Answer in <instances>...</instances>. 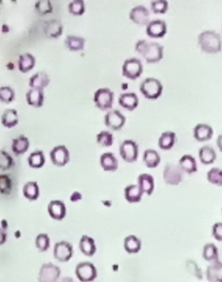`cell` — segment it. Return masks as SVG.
I'll list each match as a JSON object with an SVG mask.
<instances>
[{
    "label": "cell",
    "mask_w": 222,
    "mask_h": 282,
    "mask_svg": "<svg viewBox=\"0 0 222 282\" xmlns=\"http://www.w3.org/2000/svg\"><path fill=\"white\" fill-rule=\"evenodd\" d=\"M79 248L82 253L86 256L91 257L97 251L95 240L91 236L83 235L80 238Z\"/></svg>",
    "instance_id": "cb8c5ba5"
},
{
    "label": "cell",
    "mask_w": 222,
    "mask_h": 282,
    "mask_svg": "<svg viewBox=\"0 0 222 282\" xmlns=\"http://www.w3.org/2000/svg\"><path fill=\"white\" fill-rule=\"evenodd\" d=\"M64 27L58 20L54 19L46 21L44 27L45 35L48 38L57 39L62 35Z\"/></svg>",
    "instance_id": "e0dca14e"
},
{
    "label": "cell",
    "mask_w": 222,
    "mask_h": 282,
    "mask_svg": "<svg viewBox=\"0 0 222 282\" xmlns=\"http://www.w3.org/2000/svg\"><path fill=\"white\" fill-rule=\"evenodd\" d=\"M143 161L148 168H155L160 164V156L156 150L147 149L143 153Z\"/></svg>",
    "instance_id": "4dcf8cb0"
},
{
    "label": "cell",
    "mask_w": 222,
    "mask_h": 282,
    "mask_svg": "<svg viewBox=\"0 0 222 282\" xmlns=\"http://www.w3.org/2000/svg\"><path fill=\"white\" fill-rule=\"evenodd\" d=\"M118 102L122 108L129 111H133L138 106L139 99L134 93H126L119 96Z\"/></svg>",
    "instance_id": "ac0fdd59"
},
{
    "label": "cell",
    "mask_w": 222,
    "mask_h": 282,
    "mask_svg": "<svg viewBox=\"0 0 222 282\" xmlns=\"http://www.w3.org/2000/svg\"><path fill=\"white\" fill-rule=\"evenodd\" d=\"M183 172L179 165L169 163L165 167L163 177L166 184L176 186L179 185L183 179Z\"/></svg>",
    "instance_id": "52a82bcc"
},
{
    "label": "cell",
    "mask_w": 222,
    "mask_h": 282,
    "mask_svg": "<svg viewBox=\"0 0 222 282\" xmlns=\"http://www.w3.org/2000/svg\"><path fill=\"white\" fill-rule=\"evenodd\" d=\"M150 13L146 7L143 5H138L133 7L130 12L129 18L133 23L139 25H148L150 23L149 18Z\"/></svg>",
    "instance_id": "4fadbf2b"
},
{
    "label": "cell",
    "mask_w": 222,
    "mask_h": 282,
    "mask_svg": "<svg viewBox=\"0 0 222 282\" xmlns=\"http://www.w3.org/2000/svg\"><path fill=\"white\" fill-rule=\"evenodd\" d=\"M68 11L74 16H81L85 13V3L82 0H75L70 2L68 6Z\"/></svg>",
    "instance_id": "60d3db41"
},
{
    "label": "cell",
    "mask_w": 222,
    "mask_h": 282,
    "mask_svg": "<svg viewBox=\"0 0 222 282\" xmlns=\"http://www.w3.org/2000/svg\"><path fill=\"white\" fill-rule=\"evenodd\" d=\"M199 157L203 164L210 165L216 161L217 155L215 150L211 146L204 145L200 149Z\"/></svg>",
    "instance_id": "f546056e"
},
{
    "label": "cell",
    "mask_w": 222,
    "mask_h": 282,
    "mask_svg": "<svg viewBox=\"0 0 222 282\" xmlns=\"http://www.w3.org/2000/svg\"><path fill=\"white\" fill-rule=\"evenodd\" d=\"M206 278L209 282H222V262L210 264L206 269Z\"/></svg>",
    "instance_id": "603a6c76"
},
{
    "label": "cell",
    "mask_w": 222,
    "mask_h": 282,
    "mask_svg": "<svg viewBox=\"0 0 222 282\" xmlns=\"http://www.w3.org/2000/svg\"><path fill=\"white\" fill-rule=\"evenodd\" d=\"M213 128L207 124L200 123L194 127V137L196 141L204 142L210 141L213 138Z\"/></svg>",
    "instance_id": "2e32d148"
},
{
    "label": "cell",
    "mask_w": 222,
    "mask_h": 282,
    "mask_svg": "<svg viewBox=\"0 0 222 282\" xmlns=\"http://www.w3.org/2000/svg\"><path fill=\"white\" fill-rule=\"evenodd\" d=\"M35 246L40 252H45L50 248V239L48 235L40 234L35 238Z\"/></svg>",
    "instance_id": "f35d334b"
},
{
    "label": "cell",
    "mask_w": 222,
    "mask_h": 282,
    "mask_svg": "<svg viewBox=\"0 0 222 282\" xmlns=\"http://www.w3.org/2000/svg\"><path fill=\"white\" fill-rule=\"evenodd\" d=\"M15 163L11 156L5 151H1V157H0V168L1 170L6 171L13 167Z\"/></svg>",
    "instance_id": "7bdbcfd3"
},
{
    "label": "cell",
    "mask_w": 222,
    "mask_h": 282,
    "mask_svg": "<svg viewBox=\"0 0 222 282\" xmlns=\"http://www.w3.org/2000/svg\"><path fill=\"white\" fill-rule=\"evenodd\" d=\"M60 275L58 266L52 263H44L39 271L38 282H58Z\"/></svg>",
    "instance_id": "9c48e42d"
},
{
    "label": "cell",
    "mask_w": 222,
    "mask_h": 282,
    "mask_svg": "<svg viewBox=\"0 0 222 282\" xmlns=\"http://www.w3.org/2000/svg\"><path fill=\"white\" fill-rule=\"evenodd\" d=\"M213 236L219 242H222V222H217L213 226Z\"/></svg>",
    "instance_id": "c3c4849f"
},
{
    "label": "cell",
    "mask_w": 222,
    "mask_h": 282,
    "mask_svg": "<svg viewBox=\"0 0 222 282\" xmlns=\"http://www.w3.org/2000/svg\"><path fill=\"white\" fill-rule=\"evenodd\" d=\"M29 145L30 143L29 139L24 135H20L19 137L13 140L12 151L16 156L23 155L29 149Z\"/></svg>",
    "instance_id": "484cf974"
},
{
    "label": "cell",
    "mask_w": 222,
    "mask_h": 282,
    "mask_svg": "<svg viewBox=\"0 0 222 282\" xmlns=\"http://www.w3.org/2000/svg\"><path fill=\"white\" fill-rule=\"evenodd\" d=\"M29 167L31 168H41L44 165L46 159L43 151L40 150L33 151L31 153L27 159Z\"/></svg>",
    "instance_id": "8d00e7d4"
},
{
    "label": "cell",
    "mask_w": 222,
    "mask_h": 282,
    "mask_svg": "<svg viewBox=\"0 0 222 282\" xmlns=\"http://www.w3.org/2000/svg\"><path fill=\"white\" fill-rule=\"evenodd\" d=\"M75 273L76 277L82 282H91L97 277V271L95 265L88 261L78 264Z\"/></svg>",
    "instance_id": "ba28073f"
},
{
    "label": "cell",
    "mask_w": 222,
    "mask_h": 282,
    "mask_svg": "<svg viewBox=\"0 0 222 282\" xmlns=\"http://www.w3.org/2000/svg\"><path fill=\"white\" fill-rule=\"evenodd\" d=\"M35 10L41 15H46L52 13L53 7L50 1L43 0V1H37L35 5Z\"/></svg>",
    "instance_id": "b9f144b4"
},
{
    "label": "cell",
    "mask_w": 222,
    "mask_h": 282,
    "mask_svg": "<svg viewBox=\"0 0 222 282\" xmlns=\"http://www.w3.org/2000/svg\"><path fill=\"white\" fill-rule=\"evenodd\" d=\"M124 248L129 254H136L140 251L141 241L133 235L127 236L124 240Z\"/></svg>",
    "instance_id": "1f68e13d"
},
{
    "label": "cell",
    "mask_w": 222,
    "mask_h": 282,
    "mask_svg": "<svg viewBox=\"0 0 222 282\" xmlns=\"http://www.w3.org/2000/svg\"><path fill=\"white\" fill-rule=\"evenodd\" d=\"M61 282H74L73 279L70 277H64L63 278Z\"/></svg>",
    "instance_id": "816d5d0a"
},
{
    "label": "cell",
    "mask_w": 222,
    "mask_h": 282,
    "mask_svg": "<svg viewBox=\"0 0 222 282\" xmlns=\"http://www.w3.org/2000/svg\"><path fill=\"white\" fill-rule=\"evenodd\" d=\"M135 50L143 57L147 64L159 62L164 56V47L157 43L139 40L135 44Z\"/></svg>",
    "instance_id": "6da1fadb"
},
{
    "label": "cell",
    "mask_w": 222,
    "mask_h": 282,
    "mask_svg": "<svg viewBox=\"0 0 222 282\" xmlns=\"http://www.w3.org/2000/svg\"><path fill=\"white\" fill-rule=\"evenodd\" d=\"M113 92L109 88L99 89L94 94L95 105L102 111L111 109L113 102Z\"/></svg>",
    "instance_id": "277c9868"
},
{
    "label": "cell",
    "mask_w": 222,
    "mask_h": 282,
    "mask_svg": "<svg viewBox=\"0 0 222 282\" xmlns=\"http://www.w3.org/2000/svg\"><path fill=\"white\" fill-rule=\"evenodd\" d=\"M97 142L102 147H111L113 143V135L109 131H101L97 135Z\"/></svg>",
    "instance_id": "ab89813d"
},
{
    "label": "cell",
    "mask_w": 222,
    "mask_h": 282,
    "mask_svg": "<svg viewBox=\"0 0 222 282\" xmlns=\"http://www.w3.org/2000/svg\"><path fill=\"white\" fill-rule=\"evenodd\" d=\"M11 179L8 175L1 174L0 175V189L2 195L9 194L12 190Z\"/></svg>",
    "instance_id": "ee69618b"
},
{
    "label": "cell",
    "mask_w": 222,
    "mask_h": 282,
    "mask_svg": "<svg viewBox=\"0 0 222 282\" xmlns=\"http://www.w3.org/2000/svg\"><path fill=\"white\" fill-rule=\"evenodd\" d=\"M35 65V59L29 53H25L19 56L18 66L21 72L25 73L33 70Z\"/></svg>",
    "instance_id": "e575fe53"
},
{
    "label": "cell",
    "mask_w": 222,
    "mask_h": 282,
    "mask_svg": "<svg viewBox=\"0 0 222 282\" xmlns=\"http://www.w3.org/2000/svg\"><path fill=\"white\" fill-rule=\"evenodd\" d=\"M147 35L151 38H162L167 33L166 23L162 20H155L147 25Z\"/></svg>",
    "instance_id": "5bb4252c"
},
{
    "label": "cell",
    "mask_w": 222,
    "mask_h": 282,
    "mask_svg": "<svg viewBox=\"0 0 222 282\" xmlns=\"http://www.w3.org/2000/svg\"><path fill=\"white\" fill-rule=\"evenodd\" d=\"M73 248L72 244L66 240L57 242L54 248L55 259L60 262H67L73 255Z\"/></svg>",
    "instance_id": "7c38bea8"
},
{
    "label": "cell",
    "mask_w": 222,
    "mask_h": 282,
    "mask_svg": "<svg viewBox=\"0 0 222 282\" xmlns=\"http://www.w3.org/2000/svg\"><path fill=\"white\" fill-rule=\"evenodd\" d=\"M187 267L189 270L188 271L190 273L195 276L196 278L199 279H203V275H202L201 270L198 267L197 263H195L194 261H188Z\"/></svg>",
    "instance_id": "7dc6e473"
},
{
    "label": "cell",
    "mask_w": 222,
    "mask_h": 282,
    "mask_svg": "<svg viewBox=\"0 0 222 282\" xmlns=\"http://www.w3.org/2000/svg\"><path fill=\"white\" fill-rule=\"evenodd\" d=\"M139 90L147 99L156 100L162 94L163 86L157 79L147 78L141 82Z\"/></svg>",
    "instance_id": "3957f363"
},
{
    "label": "cell",
    "mask_w": 222,
    "mask_h": 282,
    "mask_svg": "<svg viewBox=\"0 0 222 282\" xmlns=\"http://www.w3.org/2000/svg\"><path fill=\"white\" fill-rule=\"evenodd\" d=\"M119 155L126 163H134L139 155V148L136 142L132 140H126L120 145Z\"/></svg>",
    "instance_id": "5b68a950"
},
{
    "label": "cell",
    "mask_w": 222,
    "mask_h": 282,
    "mask_svg": "<svg viewBox=\"0 0 222 282\" xmlns=\"http://www.w3.org/2000/svg\"><path fill=\"white\" fill-rule=\"evenodd\" d=\"M207 180L212 185L222 187V169L213 167L207 172Z\"/></svg>",
    "instance_id": "74e56055"
},
{
    "label": "cell",
    "mask_w": 222,
    "mask_h": 282,
    "mask_svg": "<svg viewBox=\"0 0 222 282\" xmlns=\"http://www.w3.org/2000/svg\"><path fill=\"white\" fill-rule=\"evenodd\" d=\"M48 212L54 220H62L67 214L66 204L59 200L51 201L48 206Z\"/></svg>",
    "instance_id": "9a60e30c"
},
{
    "label": "cell",
    "mask_w": 222,
    "mask_h": 282,
    "mask_svg": "<svg viewBox=\"0 0 222 282\" xmlns=\"http://www.w3.org/2000/svg\"><path fill=\"white\" fill-rule=\"evenodd\" d=\"M217 145L220 151L222 152V135H219L217 139Z\"/></svg>",
    "instance_id": "f907efd6"
},
{
    "label": "cell",
    "mask_w": 222,
    "mask_h": 282,
    "mask_svg": "<svg viewBox=\"0 0 222 282\" xmlns=\"http://www.w3.org/2000/svg\"><path fill=\"white\" fill-rule=\"evenodd\" d=\"M143 193L137 185H129L124 189V197L130 204L141 202Z\"/></svg>",
    "instance_id": "ffe728a7"
},
{
    "label": "cell",
    "mask_w": 222,
    "mask_h": 282,
    "mask_svg": "<svg viewBox=\"0 0 222 282\" xmlns=\"http://www.w3.org/2000/svg\"><path fill=\"white\" fill-rule=\"evenodd\" d=\"M65 44L67 48L70 51L83 50L85 47L86 40L83 37L75 36V35H68L65 40Z\"/></svg>",
    "instance_id": "d6a6232c"
},
{
    "label": "cell",
    "mask_w": 222,
    "mask_h": 282,
    "mask_svg": "<svg viewBox=\"0 0 222 282\" xmlns=\"http://www.w3.org/2000/svg\"><path fill=\"white\" fill-rule=\"evenodd\" d=\"M82 199V195L81 193L78 192V191L72 193L71 196L70 197V200L72 202H78V201L81 200Z\"/></svg>",
    "instance_id": "681fc988"
},
{
    "label": "cell",
    "mask_w": 222,
    "mask_h": 282,
    "mask_svg": "<svg viewBox=\"0 0 222 282\" xmlns=\"http://www.w3.org/2000/svg\"><path fill=\"white\" fill-rule=\"evenodd\" d=\"M203 258L210 263L220 261L219 248L214 243H207L204 246Z\"/></svg>",
    "instance_id": "836d02e7"
},
{
    "label": "cell",
    "mask_w": 222,
    "mask_h": 282,
    "mask_svg": "<svg viewBox=\"0 0 222 282\" xmlns=\"http://www.w3.org/2000/svg\"><path fill=\"white\" fill-rule=\"evenodd\" d=\"M137 185L143 194L151 196L155 189L154 177L148 173H142L137 177Z\"/></svg>",
    "instance_id": "d6986e66"
},
{
    "label": "cell",
    "mask_w": 222,
    "mask_h": 282,
    "mask_svg": "<svg viewBox=\"0 0 222 282\" xmlns=\"http://www.w3.org/2000/svg\"><path fill=\"white\" fill-rule=\"evenodd\" d=\"M176 142V133L172 131L164 132L159 138L158 146L161 149L170 150L174 147Z\"/></svg>",
    "instance_id": "d590c367"
},
{
    "label": "cell",
    "mask_w": 222,
    "mask_h": 282,
    "mask_svg": "<svg viewBox=\"0 0 222 282\" xmlns=\"http://www.w3.org/2000/svg\"><path fill=\"white\" fill-rule=\"evenodd\" d=\"M50 82V78L46 73L39 72L31 77L29 79V86L31 89L43 90V89L48 86Z\"/></svg>",
    "instance_id": "d4e9b609"
},
{
    "label": "cell",
    "mask_w": 222,
    "mask_h": 282,
    "mask_svg": "<svg viewBox=\"0 0 222 282\" xmlns=\"http://www.w3.org/2000/svg\"></svg>",
    "instance_id": "f5cc1de1"
},
{
    "label": "cell",
    "mask_w": 222,
    "mask_h": 282,
    "mask_svg": "<svg viewBox=\"0 0 222 282\" xmlns=\"http://www.w3.org/2000/svg\"><path fill=\"white\" fill-rule=\"evenodd\" d=\"M142 63L137 58H131L124 62L122 72L126 78L135 80L142 74Z\"/></svg>",
    "instance_id": "8992f818"
},
{
    "label": "cell",
    "mask_w": 222,
    "mask_h": 282,
    "mask_svg": "<svg viewBox=\"0 0 222 282\" xmlns=\"http://www.w3.org/2000/svg\"><path fill=\"white\" fill-rule=\"evenodd\" d=\"M19 115L17 110L7 109L3 112L1 116V123L4 127L11 129L19 123Z\"/></svg>",
    "instance_id": "f1b7e54d"
},
{
    "label": "cell",
    "mask_w": 222,
    "mask_h": 282,
    "mask_svg": "<svg viewBox=\"0 0 222 282\" xmlns=\"http://www.w3.org/2000/svg\"><path fill=\"white\" fill-rule=\"evenodd\" d=\"M198 44L204 52L215 54L221 52L222 41L221 35L215 31H205L198 36Z\"/></svg>",
    "instance_id": "7a4b0ae2"
},
{
    "label": "cell",
    "mask_w": 222,
    "mask_h": 282,
    "mask_svg": "<svg viewBox=\"0 0 222 282\" xmlns=\"http://www.w3.org/2000/svg\"><path fill=\"white\" fill-rule=\"evenodd\" d=\"M168 2L165 0H158L151 2V7L153 13L155 14L166 13L168 9Z\"/></svg>",
    "instance_id": "bcb514c9"
},
{
    "label": "cell",
    "mask_w": 222,
    "mask_h": 282,
    "mask_svg": "<svg viewBox=\"0 0 222 282\" xmlns=\"http://www.w3.org/2000/svg\"><path fill=\"white\" fill-rule=\"evenodd\" d=\"M126 123V118L117 110H111L105 116V125L112 131L121 130Z\"/></svg>",
    "instance_id": "8fae6325"
},
{
    "label": "cell",
    "mask_w": 222,
    "mask_h": 282,
    "mask_svg": "<svg viewBox=\"0 0 222 282\" xmlns=\"http://www.w3.org/2000/svg\"><path fill=\"white\" fill-rule=\"evenodd\" d=\"M15 94L14 90L10 87H1L0 89V99L4 103H10L15 98Z\"/></svg>",
    "instance_id": "f6af8a7d"
},
{
    "label": "cell",
    "mask_w": 222,
    "mask_h": 282,
    "mask_svg": "<svg viewBox=\"0 0 222 282\" xmlns=\"http://www.w3.org/2000/svg\"><path fill=\"white\" fill-rule=\"evenodd\" d=\"M23 195L29 201H35L39 198L40 190L36 181H28L23 187Z\"/></svg>",
    "instance_id": "83f0119b"
},
{
    "label": "cell",
    "mask_w": 222,
    "mask_h": 282,
    "mask_svg": "<svg viewBox=\"0 0 222 282\" xmlns=\"http://www.w3.org/2000/svg\"><path fill=\"white\" fill-rule=\"evenodd\" d=\"M27 104L35 108H41L43 106L44 94L43 90L31 89L25 94Z\"/></svg>",
    "instance_id": "7402d4cb"
},
{
    "label": "cell",
    "mask_w": 222,
    "mask_h": 282,
    "mask_svg": "<svg viewBox=\"0 0 222 282\" xmlns=\"http://www.w3.org/2000/svg\"><path fill=\"white\" fill-rule=\"evenodd\" d=\"M50 158L53 164L58 167L65 166L70 161L69 151L66 146H56L50 151Z\"/></svg>",
    "instance_id": "30bf717a"
},
{
    "label": "cell",
    "mask_w": 222,
    "mask_h": 282,
    "mask_svg": "<svg viewBox=\"0 0 222 282\" xmlns=\"http://www.w3.org/2000/svg\"><path fill=\"white\" fill-rule=\"evenodd\" d=\"M178 165L182 170L188 174H192V173L197 172V163H196V159L192 155L182 156L178 162Z\"/></svg>",
    "instance_id": "4316f807"
},
{
    "label": "cell",
    "mask_w": 222,
    "mask_h": 282,
    "mask_svg": "<svg viewBox=\"0 0 222 282\" xmlns=\"http://www.w3.org/2000/svg\"><path fill=\"white\" fill-rule=\"evenodd\" d=\"M100 164L104 170L113 172L119 167V161L115 155L111 152L103 153L100 159Z\"/></svg>",
    "instance_id": "44dd1931"
}]
</instances>
